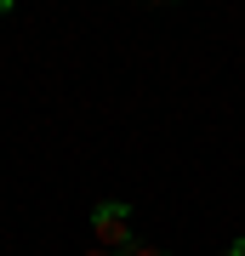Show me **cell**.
Instances as JSON below:
<instances>
[{
    "label": "cell",
    "mask_w": 245,
    "mask_h": 256,
    "mask_svg": "<svg viewBox=\"0 0 245 256\" xmlns=\"http://www.w3.org/2000/svg\"><path fill=\"white\" fill-rule=\"evenodd\" d=\"M91 245L109 250V256H126L137 245V228H131V205L126 200H103L91 210Z\"/></svg>",
    "instance_id": "obj_1"
},
{
    "label": "cell",
    "mask_w": 245,
    "mask_h": 256,
    "mask_svg": "<svg viewBox=\"0 0 245 256\" xmlns=\"http://www.w3.org/2000/svg\"><path fill=\"white\" fill-rule=\"evenodd\" d=\"M126 256H171V250H160V245H131Z\"/></svg>",
    "instance_id": "obj_2"
},
{
    "label": "cell",
    "mask_w": 245,
    "mask_h": 256,
    "mask_svg": "<svg viewBox=\"0 0 245 256\" xmlns=\"http://www.w3.org/2000/svg\"><path fill=\"white\" fill-rule=\"evenodd\" d=\"M217 256H245V239H234V245H222Z\"/></svg>",
    "instance_id": "obj_3"
},
{
    "label": "cell",
    "mask_w": 245,
    "mask_h": 256,
    "mask_svg": "<svg viewBox=\"0 0 245 256\" xmlns=\"http://www.w3.org/2000/svg\"><path fill=\"white\" fill-rule=\"evenodd\" d=\"M80 256H109V250H97V245H86V250H80Z\"/></svg>",
    "instance_id": "obj_4"
}]
</instances>
